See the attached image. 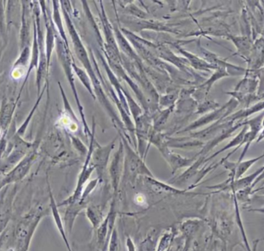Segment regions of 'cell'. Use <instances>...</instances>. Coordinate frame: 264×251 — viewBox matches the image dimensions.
Masks as SVG:
<instances>
[{
	"label": "cell",
	"mask_w": 264,
	"mask_h": 251,
	"mask_svg": "<svg viewBox=\"0 0 264 251\" xmlns=\"http://www.w3.org/2000/svg\"><path fill=\"white\" fill-rule=\"evenodd\" d=\"M43 212L44 211L41 209H37L36 211H33L29 215H26L19 222V224L17 225L15 237L17 248L19 247V251H27L31 240V236L39 221L41 219Z\"/></svg>",
	"instance_id": "obj_1"
},
{
	"label": "cell",
	"mask_w": 264,
	"mask_h": 251,
	"mask_svg": "<svg viewBox=\"0 0 264 251\" xmlns=\"http://www.w3.org/2000/svg\"><path fill=\"white\" fill-rule=\"evenodd\" d=\"M122 143L125 150L124 167L125 173L129 177L134 178L136 175H146V177L154 178L151 171L148 168L141 157L134 152L132 146L127 141L126 138L122 136Z\"/></svg>",
	"instance_id": "obj_2"
},
{
	"label": "cell",
	"mask_w": 264,
	"mask_h": 251,
	"mask_svg": "<svg viewBox=\"0 0 264 251\" xmlns=\"http://www.w3.org/2000/svg\"><path fill=\"white\" fill-rule=\"evenodd\" d=\"M58 46H57V49H58L59 56L61 58V62H62L63 66L65 68V73H66V77H67L68 80L70 82V86H71L72 90L74 92V97H75L76 101L78 103V109H79L80 114L82 116V122H83V127H84L85 133L87 135H89V137L91 136V132L90 131L88 126H87L86 120H85L84 112H83V107H82L80 102L79 98H78V92H77V90H76L75 85H74V79L73 77V74L71 73V61H70V54L68 52L67 48H65V44H63L62 42H57Z\"/></svg>",
	"instance_id": "obj_3"
},
{
	"label": "cell",
	"mask_w": 264,
	"mask_h": 251,
	"mask_svg": "<svg viewBox=\"0 0 264 251\" xmlns=\"http://www.w3.org/2000/svg\"><path fill=\"white\" fill-rule=\"evenodd\" d=\"M116 139L114 140L112 142L107 145V146H101L97 143L96 148L93 150L92 155H91V160H92V164L95 166V170L99 174V178L103 177L106 168L108 166V160H109L110 155L113 149L115 148Z\"/></svg>",
	"instance_id": "obj_4"
},
{
	"label": "cell",
	"mask_w": 264,
	"mask_h": 251,
	"mask_svg": "<svg viewBox=\"0 0 264 251\" xmlns=\"http://www.w3.org/2000/svg\"><path fill=\"white\" fill-rule=\"evenodd\" d=\"M124 150H125L124 145L121 141L118 150L114 155L113 159H112L109 167L110 178H111V181H112V188H113L114 192L116 194L118 190L123 167H124V160H125Z\"/></svg>",
	"instance_id": "obj_5"
},
{
	"label": "cell",
	"mask_w": 264,
	"mask_h": 251,
	"mask_svg": "<svg viewBox=\"0 0 264 251\" xmlns=\"http://www.w3.org/2000/svg\"><path fill=\"white\" fill-rule=\"evenodd\" d=\"M33 161V157H29L25 160L21 162L19 165L16 167L14 171H12L9 175L6 176V179L2 181V185H7L10 183L15 182L19 181L24 177L26 174L28 172L31 167V162Z\"/></svg>",
	"instance_id": "obj_6"
},
{
	"label": "cell",
	"mask_w": 264,
	"mask_h": 251,
	"mask_svg": "<svg viewBox=\"0 0 264 251\" xmlns=\"http://www.w3.org/2000/svg\"><path fill=\"white\" fill-rule=\"evenodd\" d=\"M146 182L151 190L158 194H184L185 190H180L165 183L158 181L155 178L146 177Z\"/></svg>",
	"instance_id": "obj_7"
},
{
	"label": "cell",
	"mask_w": 264,
	"mask_h": 251,
	"mask_svg": "<svg viewBox=\"0 0 264 251\" xmlns=\"http://www.w3.org/2000/svg\"><path fill=\"white\" fill-rule=\"evenodd\" d=\"M67 206L66 213H65V223H66L68 232L70 233L76 217L78 216L80 212L83 209V206H84V202L80 200L78 202L68 205Z\"/></svg>",
	"instance_id": "obj_8"
},
{
	"label": "cell",
	"mask_w": 264,
	"mask_h": 251,
	"mask_svg": "<svg viewBox=\"0 0 264 251\" xmlns=\"http://www.w3.org/2000/svg\"><path fill=\"white\" fill-rule=\"evenodd\" d=\"M50 199L51 211L53 213L55 223L57 225V228H58L59 231L61 233L63 239L65 240V244H66V247H67L68 251H71L69 243H68L67 239H66V234H65V227H64V225H63L62 219H61V215H60V213L58 211V206H57V204L55 202L51 190H50Z\"/></svg>",
	"instance_id": "obj_9"
},
{
	"label": "cell",
	"mask_w": 264,
	"mask_h": 251,
	"mask_svg": "<svg viewBox=\"0 0 264 251\" xmlns=\"http://www.w3.org/2000/svg\"><path fill=\"white\" fill-rule=\"evenodd\" d=\"M72 66H73L74 70L75 71L76 74H78V76L79 77L81 82L83 84L84 87L88 90L89 92L92 95L93 98L95 99V95L94 94L91 80H90V78H89L88 74H87V72H85L83 69H80L79 67L77 66L74 63L72 64Z\"/></svg>",
	"instance_id": "obj_10"
},
{
	"label": "cell",
	"mask_w": 264,
	"mask_h": 251,
	"mask_svg": "<svg viewBox=\"0 0 264 251\" xmlns=\"http://www.w3.org/2000/svg\"><path fill=\"white\" fill-rule=\"evenodd\" d=\"M13 110L14 108L12 107L11 104H7L2 108V112L0 113V126L2 127H6L8 124H10Z\"/></svg>",
	"instance_id": "obj_11"
},
{
	"label": "cell",
	"mask_w": 264,
	"mask_h": 251,
	"mask_svg": "<svg viewBox=\"0 0 264 251\" xmlns=\"http://www.w3.org/2000/svg\"><path fill=\"white\" fill-rule=\"evenodd\" d=\"M99 179H94L92 181H90L88 185L84 188V190L82 192V198H81V201L84 202V200L87 198V196L91 194L92 191L96 188L99 183Z\"/></svg>",
	"instance_id": "obj_12"
},
{
	"label": "cell",
	"mask_w": 264,
	"mask_h": 251,
	"mask_svg": "<svg viewBox=\"0 0 264 251\" xmlns=\"http://www.w3.org/2000/svg\"><path fill=\"white\" fill-rule=\"evenodd\" d=\"M87 215L88 219L91 221L95 227H97L100 223V218L99 216V213L94 208L88 207L87 209Z\"/></svg>",
	"instance_id": "obj_13"
},
{
	"label": "cell",
	"mask_w": 264,
	"mask_h": 251,
	"mask_svg": "<svg viewBox=\"0 0 264 251\" xmlns=\"http://www.w3.org/2000/svg\"><path fill=\"white\" fill-rule=\"evenodd\" d=\"M72 143L75 146V148L78 150V152L83 156L87 157V153H88V150L87 147L84 146L82 141L78 139V137H71Z\"/></svg>",
	"instance_id": "obj_14"
},
{
	"label": "cell",
	"mask_w": 264,
	"mask_h": 251,
	"mask_svg": "<svg viewBox=\"0 0 264 251\" xmlns=\"http://www.w3.org/2000/svg\"><path fill=\"white\" fill-rule=\"evenodd\" d=\"M170 112H171V110H169V108H168V109H166L164 112H162L160 115H159L158 118H156V120H155V125H154L155 129H158V128L161 127L162 126L165 124L168 115L170 114Z\"/></svg>",
	"instance_id": "obj_15"
},
{
	"label": "cell",
	"mask_w": 264,
	"mask_h": 251,
	"mask_svg": "<svg viewBox=\"0 0 264 251\" xmlns=\"http://www.w3.org/2000/svg\"><path fill=\"white\" fill-rule=\"evenodd\" d=\"M110 251H117V236L116 232L114 233L112 236L111 245H110Z\"/></svg>",
	"instance_id": "obj_16"
}]
</instances>
